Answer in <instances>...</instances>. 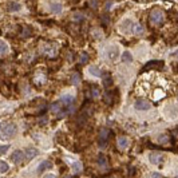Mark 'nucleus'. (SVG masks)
<instances>
[{
  "instance_id": "f257e3e1",
  "label": "nucleus",
  "mask_w": 178,
  "mask_h": 178,
  "mask_svg": "<svg viewBox=\"0 0 178 178\" xmlns=\"http://www.w3.org/2000/svg\"><path fill=\"white\" fill-rule=\"evenodd\" d=\"M16 133V126L11 122H2L0 123V134L3 137L2 138H11L14 137Z\"/></svg>"
},
{
  "instance_id": "f03ea898",
  "label": "nucleus",
  "mask_w": 178,
  "mask_h": 178,
  "mask_svg": "<svg viewBox=\"0 0 178 178\" xmlns=\"http://www.w3.org/2000/svg\"><path fill=\"white\" fill-rule=\"evenodd\" d=\"M149 19H150V22L154 24V26H159V24L163 23L165 20V15L163 12L161 10H153L150 12V16H149Z\"/></svg>"
},
{
  "instance_id": "7ed1b4c3",
  "label": "nucleus",
  "mask_w": 178,
  "mask_h": 178,
  "mask_svg": "<svg viewBox=\"0 0 178 178\" xmlns=\"http://www.w3.org/2000/svg\"><path fill=\"white\" fill-rule=\"evenodd\" d=\"M150 107H151V103L146 99H137L135 100V108L137 110L145 111V110H149Z\"/></svg>"
},
{
  "instance_id": "20e7f679",
  "label": "nucleus",
  "mask_w": 178,
  "mask_h": 178,
  "mask_svg": "<svg viewBox=\"0 0 178 178\" xmlns=\"http://www.w3.org/2000/svg\"><path fill=\"white\" fill-rule=\"evenodd\" d=\"M11 159H12V162L14 163H22L23 161H24V153L22 150H15L14 153H12V155H11Z\"/></svg>"
},
{
  "instance_id": "39448f33",
  "label": "nucleus",
  "mask_w": 178,
  "mask_h": 178,
  "mask_svg": "<svg viewBox=\"0 0 178 178\" xmlns=\"http://www.w3.org/2000/svg\"><path fill=\"white\" fill-rule=\"evenodd\" d=\"M162 67H163L162 62H159V60H151L147 66L143 67V71H147V70H150V68H158V70H161Z\"/></svg>"
},
{
  "instance_id": "423d86ee",
  "label": "nucleus",
  "mask_w": 178,
  "mask_h": 178,
  "mask_svg": "<svg viewBox=\"0 0 178 178\" xmlns=\"http://www.w3.org/2000/svg\"><path fill=\"white\" fill-rule=\"evenodd\" d=\"M51 167H52L51 161H43V162L38 166V174H42L43 172H46V170H48V169H51Z\"/></svg>"
},
{
  "instance_id": "0eeeda50",
  "label": "nucleus",
  "mask_w": 178,
  "mask_h": 178,
  "mask_svg": "<svg viewBox=\"0 0 178 178\" xmlns=\"http://www.w3.org/2000/svg\"><path fill=\"white\" fill-rule=\"evenodd\" d=\"M50 110H51L52 112H55V114L60 115V111L63 110V102H62V100H59V102L52 103V104H51V107H50Z\"/></svg>"
},
{
  "instance_id": "6e6552de",
  "label": "nucleus",
  "mask_w": 178,
  "mask_h": 178,
  "mask_svg": "<svg viewBox=\"0 0 178 178\" xmlns=\"http://www.w3.org/2000/svg\"><path fill=\"white\" fill-rule=\"evenodd\" d=\"M110 134H111V131L108 130V129H102V130L99 131V139H100V142H106V141L108 139V137H110Z\"/></svg>"
},
{
  "instance_id": "1a4fd4ad",
  "label": "nucleus",
  "mask_w": 178,
  "mask_h": 178,
  "mask_svg": "<svg viewBox=\"0 0 178 178\" xmlns=\"http://www.w3.org/2000/svg\"><path fill=\"white\" fill-rule=\"evenodd\" d=\"M39 154V151L36 150V149H34V147H28L27 150H26V158L27 159H32V158H35L36 155Z\"/></svg>"
},
{
  "instance_id": "9d476101",
  "label": "nucleus",
  "mask_w": 178,
  "mask_h": 178,
  "mask_svg": "<svg viewBox=\"0 0 178 178\" xmlns=\"http://www.w3.org/2000/svg\"><path fill=\"white\" fill-rule=\"evenodd\" d=\"M161 161H162V155L159 153H151L150 154V162L154 163V165H158Z\"/></svg>"
},
{
  "instance_id": "9b49d317",
  "label": "nucleus",
  "mask_w": 178,
  "mask_h": 178,
  "mask_svg": "<svg viewBox=\"0 0 178 178\" xmlns=\"http://www.w3.org/2000/svg\"><path fill=\"white\" fill-rule=\"evenodd\" d=\"M7 10L10 12H16V11L20 10V4L16 3V2H10L7 4Z\"/></svg>"
},
{
  "instance_id": "f8f14e48",
  "label": "nucleus",
  "mask_w": 178,
  "mask_h": 178,
  "mask_svg": "<svg viewBox=\"0 0 178 178\" xmlns=\"http://www.w3.org/2000/svg\"><path fill=\"white\" fill-rule=\"evenodd\" d=\"M96 162H98V166H99V167H103V169L107 167V159H106V157H104L103 154H99V155H98V159H96Z\"/></svg>"
},
{
  "instance_id": "ddd939ff",
  "label": "nucleus",
  "mask_w": 178,
  "mask_h": 178,
  "mask_svg": "<svg viewBox=\"0 0 178 178\" xmlns=\"http://www.w3.org/2000/svg\"><path fill=\"white\" fill-rule=\"evenodd\" d=\"M119 52H118V47H110V50H108V58L111 60H115L118 58Z\"/></svg>"
},
{
  "instance_id": "4468645a",
  "label": "nucleus",
  "mask_w": 178,
  "mask_h": 178,
  "mask_svg": "<svg viewBox=\"0 0 178 178\" xmlns=\"http://www.w3.org/2000/svg\"><path fill=\"white\" fill-rule=\"evenodd\" d=\"M129 146V139L126 137H119L118 138V147L121 149H126Z\"/></svg>"
},
{
  "instance_id": "2eb2a0df",
  "label": "nucleus",
  "mask_w": 178,
  "mask_h": 178,
  "mask_svg": "<svg viewBox=\"0 0 178 178\" xmlns=\"http://www.w3.org/2000/svg\"><path fill=\"white\" fill-rule=\"evenodd\" d=\"M90 72H91L92 75H95V76H99V78H102V76H103V74H102L103 71H100V70H99V68L96 67V66H92V67H90Z\"/></svg>"
},
{
  "instance_id": "dca6fc26",
  "label": "nucleus",
  "mask_w": 178,
  "mask_h": 178,
  "mask_svg": "<svg viewBox=\"0 0 178 178\" xmlns=\"http://www.w3.org/2000/svg\"><path fill=\"white\" fill-rule=\"evenodd\" d=\"M51 12L52 14H60V12H62V6H60L59 3L51 4Z\"/></svg>"
},
{
  "instance_id": "f3484780",
  "label": "nucleus",
  "mask_w": 178,
  "mask_h": 178,
  "mask_svg": "<svg viewBox=\"0 0 178 178\" xmlns=\"http://www.w3.org/2000/svg\"><path fill=\"white\" fill-rule=\"evenodd\" d=\"M8 52V46L6 42H3V40H0V55H6Z\"/></svg>"
},
{
  "instance_id": "a211bd4d",
  "label": "nucleus",
  "mask_w": 178,
  "mask_h": 178,
  "mask_svg": "<svg viewBox=\"0 0 178 178\" xmlns=\"http://www.w3.org/2000/svg\"><path fill=\"white\" fill-rule=\"evenodd\" d=\"M71 169H72V172H74V173H79V172H82L83 166H82V163H80V162H74L71 165Z\"/></svg>"
},
{
  "instance_id": "6ab92c4d",
  "label": "nucleus",
  "mask_w": 178,
  "mask_h": 178,
  "mask_svg": "<svg viewBox=\"0 0 178 178\" xmlns=\"http://www.w3.org/2000/svg\"><path fill=\"white\" fill-rule=\"evenodd\" d=\"M133 30H134V34L141 35L143 32V27L141 24H133Z\"/></svg>"
},
{
  "instance_id": "aec40b11",
  "label": "nucleus",
  "mask_w": 178,
  "mask_h": 178,
  "mask_svg": "<svg viewBox=\"0 0 178 178\" xmlns=\"http://www.w3.org/2000/svg\"><path fill=\"white\" fill-rule=\"evenodd\" d=\"M10 166H8L7 162H4V161H0V173H7Z\"/></svg>"
},
{
  "instance_id": "412c9836",
  "label": "nucleus",
  "mask_w": 178,
  "mask_h": 178,
  "mask_svg": "<svg viewBox=\"0 0 178 178\" xmlns=\"http://www.w3.org/2000/svg\"><path fill=\"white\" fill-rule=\"evenodd\" d=\"M60 100H62L63 103H67V104H71V102L74 100V98H72L71 95H63L62 98H60Z\"/></svg>"
},
{
  "instance_id": "4be33fe9",
  "label": "nucleus",
  "mask_w": 178,
  "mask_h": 178,
  "mask_svg": "<svg viewBox=\"0 0 178 178\" xmlns=\"http://www.w3.org/2000/svg\"><path fill=\"white\" fill-rule=\"evenodd\" d=\"M79 62L82 63V64H84V63L88 62V55H87V52H82V54H80V56H79Z\"/></svg>"
},
{
  "instance_id": "5701e85b",
  "label": "nucleus",
  "mask_w": 178,
  "mask_h": 178,
  "mask_svg": "<svg viewBox=\"0 0 178 178\" xmlns=\"http://www.w3.org/2000/svg\"><path fill=\"white\" fill-rule=\"evenodd\" d=\"M122 59H123V62H126V63L133 62V56L130 55V52H125L123 56H122Z\"/></svg>"
},
{
  "instance_id": "b1692460",
  "label": "nucleus",
  "mask_w": 178,
  "mask_h": 178,
  "mask_svg": "<svg viewBox=\"0 0 178 178\" xmlns=\"http://www.w3.org/2000/svg\"><path fill=\"white\" fill-rule=\"evenodd\" d=\"M79 82H80V79H79V75L78 74H74V75L71 76V83L74 84V86H78Z\"/></svg>"
},
{
  "instance_id": "393cba45",
  "label": "nucleus",
  "mask_w": 178,
  "mask_h": 178,
  "mask_svg": "<svg viewBox=\"0 0 178 178\" xmlns=\"http://www.w3.org/2000/svg\"><path fill=\"white\" fill-rule=\"evenodd\" d=\"M8 149H10V146H8V145H0V155H2V154H6V153L8 151Z\"/></svg>"
},
{
  "instance_id": "a878e982",
  "label": "nucleus",
  "mask_w": 178,
  "mask_h": 178,
  "mask_svg": "<svg viewBox=\"0 0 178 178\" xmlns=\"http://www.w3.org/2000/svg\"><path fill=\"white\" fill-rule=\"evenodd\" d=\"M91 96H92V98H98V96H99V90L96 87L91 88Z\"/></svg>"
},
{
  "instance_id": "bb28decb",
  "label": "nucleus",
  "mask_w": 178,
  "mask_h": 178,
  "mask_svg": "<svg viewBox=\"0 0 178 178\" xmlns=\"http://www.w3.org/2000/svg\"><path fill=\"white\" fill-rule=\"evenodd\" d=\"M151 177H162V174H161V173H151Z\"/></svg>"
},
{
  "instance_id": "cd10ccee",
  "label": "nucleus",
  "mask_w": 178,
  "mask_h": 178,
  "mask_svg": "<svg viewBox=\"0 0 178 178\" xmlns=\"http://www.w3.org/2000/svg\"><path fill=\"white\" fill-rule=\"evenodd\" d=\"M174 56H176V58H178V51L176 52V54H174Z\"/></svg>"
}]
</instances>
